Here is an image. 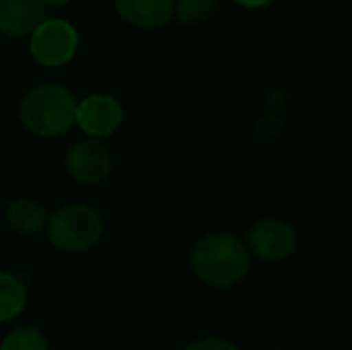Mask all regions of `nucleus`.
Segmentation results:
<instances>
[{"label": "nucleus", "instance_id": "1", "mask_svg": "<svg viewBox=\"0 0 352 350\" xmlns=\"http://www.w3.org/2000/svg\"><path fill=\"white\" fill-rule=\"evenodd\" d=\"M250 250L233 233H210L202 237L192 254L190 266L194 274L208 287L231 289L239 285L250 270Z\"/></svg>", "mask_w": 352, "mask_h": 350}, {"label": "nucleus", "instance_id": "2", "mask_svg": "<svg viewBox=\"0 0 352 350\" xmlns=\"http://www.w3.org/2000/svg\"><path fill=\"white\" fill-rule=\"evenodd\" d=\"M19 116L23 126L41 138H54L70 130L76 118L72 93L60 85H39L25 93Z\"/></svg>", "mask_w": 352, "mask_h": 350}, {"label": "nucleus", "instance_id": "3", "mask_svg": "<svg viewBox=\"0 0 352 350\" xmlns=\"http://www.w3.org/2000/svg\"><path fill=\"white\" fill-rule=\"evenodd\" d=\"M45 231L56 250L78 254L103 237V219L89 204H66L47 217Z\"/></svg>", "mask_w": 352, "mask_h": 350}, {"label": "nucleus", "instance_id": "4", "mask_svg": "<svg viewBox=\"0 0 352 350\" xmlns=\"http://www.w3.org/2000/svg\"><path fill=\"white\" fill-rule=\"evenodd\" d=\"M78 50V33L64 19H43V23L31 33L29 52L47 68L68 64Z\"/></svg>", "mask_w": 352, "mask_h": 350}, {"label": "nucleus", "instance_id": "5", "mask_svg": "<svg viewBox=\"0 0 352 350\" xmlns=\"http://www.w3.org/2000/svg\"><path fill=\"white\" fill-rule=\"evenodd\" d=\"M64 165L72 179L85 186H95L109 177L113 157L101 140L82 138L68 149Z\"/></svg>", "mask_w": 352, "mask_h": 350}, {"label": "nucleus", "instance_id": "6", "mask_svg": "<svg viewBox=\"0 0 352 350\" xmlns=\"http://www.w3.org/2000/svg\"><path fill=\"white\" fill-rule=\"evenodd\" d=\"M248 250L266 262H280L295 252L297 235L295 229L280 219H260L248 233Z\"/></svg>", "mask_w": 352, "mask_h": 350}, {"label": "nucleus", "instance_id": "7", "mask_svg": "<svg viewBox=\"0 0 352 350\" xmlns=\"http://www.w3.org/2000/svg\"><path fill=\"white\" fill-rule=\"evenodd\" d=\"M124 120V109L120 101L111 95L95 93L85 97L76 103V118L74 124L89 136V138H105L113 134Z\"/></svg>", "mask_w": 352, "mask_h": 350}, {"label": "nucleus", "instance_id": "8", "mask_svg": "<svg viewBox=\"0 0 352 350\" xmlns=\"http://www.w3.org/2000/svg\"><path fill=\"white\" fill-rule=\"evenodd\" d=\"M43 0H0V33L4 35H31L43 23Z\"/></svg>", "mask_w": 352, "mask_h": 350}, {"label": "nucleus", "instance_id": "9", "mask_svg": "<svg viewBox=\"0 0 352 350\" xmlns=\"http://www.w3.org/2000/svg\"><path fill=\"white\" fill-rule=\"evenodd\" d=\"M173 2L175 0H116L118 14L142 29L163 27L173 17Z\"/></svg>", "mask_w": 352, "mask_h": 350}, {"label": "nucleus", "instance_id": "10", "mask_svg": "<svg viewBox=\"0 0 352 350\" xmlns=\"http://www.w3.org/2000/svg\"><path fill=\"white\" fill-rule=\"evenodd\" d=\"M6 223L14 233L31 237L47 227V215L39 202L31 198H14L6 206Z\"/></svg>", "mask_w": 352, "mask_h": 350}, {"label": "nucleus", "instance_id": "11", "mask_svg": "<svg viewBox=\"0 0 352 350\" xmlns=\"http://www.w3.org/2000/svg\"><path fill=\"white\" fill-rule=\"evenodd\" d=\"M27 305L25 283L10 272H0V324L14 320Z\"/></svg>", "mask_w": 352, "mask_h": 350}, {"label": "nucleus", "instance_id": "12", "mask_svg": "<svg viewBox=\"0 0 352 350\" xmlns=\"http://www.w3.org/2000/svg\"><path fill=\"white\" fill-rule=\"evenodd\" d=\"M0 350H50V344L39 328L21 326L2 338Z\"/></svg>", "mask_w": 352, "mask_h": 350}, {"label": "nucleus", "instance_id": "13", "mask_svg": "<svg viewBox=\"0 0 352 350\" xmlns=\"http://www.w3.org/2000/svg\"><path fill=\"white\" fill-rule=\"evenodd\" d=\"M217 8V0H175L173 2V14L177 21L186 25H196L204 23L206 19L212 17Z\"/></svg>", "mask_w": 352, "mask_h": 350}, {"label": "nucleus", "instance_id": "14", "mask_svg": "<svg viewBox=\"0 0 352 350\" xmlns=\"http://www.w3.org/2000/svg\"><path fill=\"white\" fill-rule=\"evenodd\" d=\"M184 350H239L233 342L225 340V338H219V336H206V338H200V340H194L190 342Z\"/></svg>", "mask_w": 352, "mask_h": 350}, {"label": "nucleus", "instance_id": "15", "mask_svg": "<svg viewBox=\"0 0 352 350\" xmlns=\"http://www.w3.org/2000/svg\"><path fill=\"white\" fill-rule=\"evenodd\" d=\"M280 128H283V120H280V116H276V113H266V116H262V118L258 120V124H256V132H258L260 136H264V138L276 136V134L280 132Z\"/></svg>", "mask_w": 352, "mask_h": 350}, {"label": "nucleus", "instance_id": "16", "mask_svg": "<svg viewBox=\"0 0 352 350\" xmlns=\"http://www.w3.org/2000/svg\"><path fill=\"white\" fill-rule=\"evenodd\" d=\"M241 6H248V8H260V6H266L268 2L272 0H237Z\"/></svg>", "mask_w": 352, "mask_h": 350}, {"label": "nucleus", "instance_id": "17", "mask_svg": "<svg viewBox=\"0 0 352 350\" xmlns=\"http://www.w3.org/2000/svg\"><path fill=\"white\" fill-rule=\"evenodd\" d=\"M68 0H43V4H52V6H62L66 4Z\"/></svg>", "mask_w": 352, "mask_h": 350}]
</instances>
